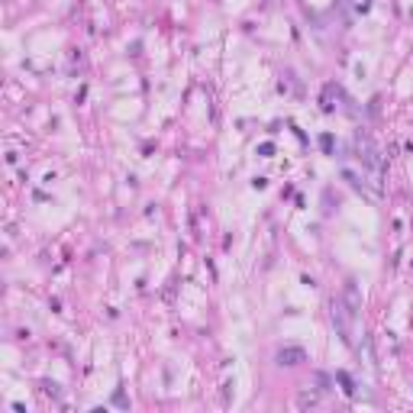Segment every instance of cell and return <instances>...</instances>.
<instances>
[{"mask_svg":"<svg viewBox=\"0 0 413 413\" xmlns=\"http://www.w3.org/2000/svg\"><path fill=\"white\" fill-rule=\"evenodd\" d=\"M278 359L284 365H297V362H304V352H300V349H287V352H281Z\"/></svg>","mask_w":413,"mask_h":413,"instance_id":"cell-1","label":"cell"}]
</instances>
